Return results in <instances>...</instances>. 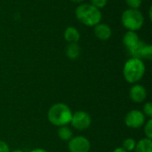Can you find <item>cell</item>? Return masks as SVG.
Instances as JSON below:
<instances>
[{
	"mask_svg": "<svg viewBox=\"0 0 152 152\" xmlns=\"http://www.w3.org/2000/svg\"><path fill=\"white\" fill-rule=\"evenodd\" d=\"M76 17L80 23L87 27H94L102 20V12L100 9L91 4H81L75 11Z\"/></svg>",
	"mask_w": 152,
	"mask_h": 152,
	"instance_id": "obj_1",
	"label": "cell"
},
{
	"mask_svg": "<svg viewBox=\"0 0 152 152\" xmlns=\"http://www.w3.org/2000/svg\"><path fill=\"white\" fill-rule=\"evenodd\" d=\"M70 108L61 102L53 104L48 110L47 118L49 122L55 126H63L70 123L72 118Z\"/></svg>",
	"mask_w": 152,
	"mask_h": 152,
	"instance_id": "obj_2",
	"label": "cell"
},
{
	"mask_svg": "<svg viewBox=\"0 0 152 152\" xmlns=\"http://www.w3.org/2000/svg\"><path fill=\"white\" fill-rule=\"evenodd\" d=\"M145 74V64L142 60L131 57L124 65L123 75L129 84L140 81Z\"/></svg>",
	"mask_w": 152,
	"mask_h": 152,
	"instance_id": "obj_3",
	"label": "cell"
},
{
	"mask_svg": "<svg viewBox=\"0 0 152 152\" xmlns=\"http://www.w3.org/2000/svg\"><path fill=\"white\" fill-rule=\"evenodd\" d=\"M123 26L129 31H137L141 29L144 23V17L139 9H130L124 11L121 15Z\"/></svg>",
	"mask_w": 152,
	"mask_h": 152,
	"instance_id": "obj_4",
	"label": "cell"
},
{
	"mask_svg": "<svg viewBox=\"0 0 152 152\" xmlns=\"http://www.w3.org/2000/svg\"><path fill=\"white\" fill-rule=\"evenodd\" d=\"M72 127L78 131H84L90 127L92 124V118L90 115L86 111H76L72 114L70 123Z\"/></svg>",
	"mask_w": 152,
	"mask_h": 152,
	"instance_id": "obj_5",
	"label": "cell"
},
{
	"mask_svg": "<svg viewBox=\"0 0 152 152\" xmlns=\"http://www.w3.org/2000/svg\"><path fill=\"white\" fill-rule=\"evenodd\" d=\"M145 115L142 111L138 110H133L129 111L125 118V124L127 127L132 129H137L142 127L145 124Z\"/></svg>",
	"mask_w": 152,
	"mask_h": 152,
	"instance_id": "obj_6",
	"label": "cell"
},
{
	"mask_svg": "<svg viewBox=\"0 0 152 152\" xmlns=\"http://www.w3.org/2000/svg\"><path fill=\"white\" fill-rule=\"evenodd\" d=\"M68 148L69 152H89L91 143L85 136H76L69 141Z\"/></svg>",
	"mask_w": 152,
	"mask_h": 152,
	"instance_id": "obj_7",
	"label": "cell"
},
{
	"mask_svg": "<svg viewBox=\"0 0 152 152\" xmlns=\"http://www.w3.org/2000/svg\"><path fill=\"white\" fill-rule=\"evenodd\" d=\"M128 52L133 58H138L141 60H151L152 58V46L141 40L136 45V46H134L131 50H128Z\"/></svg>",
	"mask_w": 152,
	"mask_h": 152,
	"instance_id": "obj_8",
	"label": "cell"
},
{
	"mask_svg": "<svg viewBox=\"0 0 152 152\" xmlns=\"http://www.w3.org/2000/svg\"><path fill=\"white\" fill-rule=\"evenodd\" d=\"M147 90L146 88L142 85H134L131 87L129 92V97L130 99L135 102V103H142L147 98Z\"/></svg>",
	"mask_w": 152,
	"mask_h": 152,
	"instance_id": "obj_9",
	"label": "cell"
},
{
	"mask_svg": "<svg viewBox=\"0 0 152 152\" xmlns=\"http://www.w3.org/2000/svg\"><path fill=\"white\" fill-rule=\"evenodd\" d=\"M94 36L101 41H106L110 38L112 35L111 28L106 23H98L94 28Z\"/></svg>",
	"mask_w": 152,
	"mask_h": 152,
	"instance_id": "obj_10",
	"label": "cell"
},
{
	"mask_svg": "<svg viewBox=\"0 0 152 152\" xmlns=\"http://www.w3.org/2000/svg\"><path fill=\"white\" fill-rule=\"evenodd\" d=\"M140 42V38L135 31H127L123 37V44L127 50L133 49Z\"/></svg>",
	"mask_w": 152,
	"mask_h": 152,
	"instance_id": "obj_11",
	"label": "cell"
},
{
	"mask_svg": "<svg viewBox=\"0 0 152 152\" xmlns=\"http://www.w3.org/2000/svg\"><path fill=\"white\" fill-rule=\"evenodd\" d=\"M64 39L69 43H77L80 39V33L75 27H68L63 34Z\"/></svg>",
	"mask_w": 152,
	"mask_h": 152,
	"instance_id": "obj_12",
	"label": "cell"
},
{
	"mask_svg": "<svg viewBox=\"0 0 152 152\" xmlns=\"http://www.w3.org/2000/svg\"><path fill=\"white\" fill-rule=\"evenodd\" d=\"M81 49L77 43H69L65 49L66 56L70 60H77L79 57Z\"/></svg>",
	"mask_w": 152,
	"mask_h": 152,
	"instance_id": "obj_13",
	"label": "cell"
},
{
	"mask_svg": "<svg viewBox=\"0 0 152 152\" xmlns=\"http://www.w3.org/2000/svg\"><path fill=\"white\" fill-rule=\"evenodd\" d=\"M134 152H152V141L148 138H143L136 142Z\"/></svg>",
	"mask_w": 152,
	"mask_h": 152,
	"instance_id": "obj_14",
	"label": "cell"
},
{
	"mask_svg": "<svg viewBox=\"0 0 152 152\" xmlns=\"http://www.w3.org/2000/svg\"><path fill=\"white\" fill-rule=\"evenodd\" d=\"M57 134H58L59 138L65 142H69L73 137V133H72L71 129L69 128L67 126H60Z\"/></svg>",
	"mask_w": 152,
	"mask_h": 152,
	"instance_id": "obj_15",
	"label": "cell"
},
{
	"mask_svg": "<svg viewBox=\"0 0 152 152\" xmlns=\"http://www.w3.org/2000/svg\"><path fill=\"white\" fill-rule=\"evenodd\" d=\"M135 146H136V141L133 138H127L124 141L121 148H123L126 151L130 152L134 151Z\"/></svg>",
	"mask_w": 152,
	"mask_h": 152,
	"instance_id": "obj_16",
	"label": "cell"
},
{
	"mask_svg": "<svg viewBox=\"0 0 152 152\" xmlns=\"http://www.w3.org/2000/svg\"><path fill=\"white\" fill-rule=\"evenodd\" d=\"M144 134L146 135V138L152 139V120L151 118L149 119V121L146 122L144 126Z\"/></svg>",
	"mask_w": 152,
	"mask_h": 152,
	"instance_id": "obj_17",
	"label": "cell"
},
{
	"mask_svg": "<svg viewBox=\"0 0 152 152\" xmlns=\"http://www.w3.org/2000/svg\"><path fill=\"white\" fill-rule=\"evenodd\" d=\"M126 3L130 9H139L142 6V0H126Z\"/></svg>",
	"mask_w": 152,
	"mask_h": 152,
	"instance_id": "obj_18",
	"label": "cell"
},
{
	"mask_svg": "<svg viewBox=\"0 0 152 152\" xmlns=\"http://www.w3.org/2000/svg\"><path fill=\"white\" fill-rule=\"evenodd\" d=\"M142 113H143L145 116H147L149 118H152V104L151 102H147V103H145V104H144V106H143V111H142Z\"/></svg>",
	"mask_w": 152,
	"mask_h": 152,
	"instance_id": "obj_19",
	"label": "cell"
},
{
	"mask_svg": "<svg viewBox=\"0 0 152 152\" xmlns=\"http://www.w3.org/2000/svg\"><path fill=\"white\" fill-rule=\"evenodd\" d=\"M90 1H91V4L98 9H102L105 7L108 3V0H90Z\"/></svg>",
	"mask_w": 152,
	"mask_h": 152,
	"instance_id": "obj_20",
	"label": "cell"
},
{
	"mask_svg": "<svg viewBox=\"0 0 152 152\" xmlns=\"http://www.w3.org/2000/svg\"><path fill=\"white\" fill-rule=\"evenodd\" d=\"M0 152H10L9 146L3 141H0Z\"/></svg>",
	"mask_w": 152,
	"mask_h": 152,
	"instance_id": "obj_21",
	"label": "cell"
},
{
	"mask_svg": "<svg viewBox=\"0 0 152 152\" xmlns=\"http://www.w3.org/2000/svg\"><path fill=\"white\" fill-rule=\"evenodd\" d=\"M29 152H47L45 150H44V149H34V150H32V151H30Z\"/></svg>",
	"mask_w": 152,
	"mask_h": 152,
	"instance_id": "obj_22",
	"label": "cell"
},
{
	"mask_svg": "<svg viewBox=\"0 0 152 152\" xmlns=\"http://www.w3.org/2000/svg\"><path fill=\"white\" fill-rule=\"evenodd\" d=\"M113 152H127V151H126L123 148H117V149H115V150L113 151Z\"/></svg>",
	"mask_w": 152,
	"mask_h": 152,
	"instance_id": "obj_23",
	"label": "cell"
},
{
	"mask_svg": "<svg viewBox=\"0 0 152 152\" xmlns=\"http://www.w3.org/2000/svg\"><path fill=\"white\" fill-rule=\"evenodd\" d=\"M69 1H71V2H73V3H82L83 1H85V0H69Z\"/></svg>",
	"mask_w": 152,
	"mask_h": 152,
	"instance_id": "obj_24",
	"label": "cell"
},
{
	"mask_svg": "<svg viewBox=\"0 0 152 152\" xmlns=\"http://www.w3.org/2000/svg\"><path fill=\"white\" fill-rule=\"evenodd\" d=\"M10 152H24L23 151H21V150H14V151H12Z\"/></svg>",
	"mask_w": 152,
	"mask_h": 152,
	"instance_id": "obj_25",
	"label": "cell"
},
{
	"mask_svg": "<svg viewBox=\"0 0 152 152\" xmlns=\"http://www.w3.org/2000/svg\"><path fill=\"white\" fill-rule=\"evenodd\" d=\"M149 14H150V19L151 20V7L150 8V12H149Z\"/></svg>",
	"mask_w": 152,
	"mask_h": 152,
	"instance_id": "obj_26",
	"label": "cell"
}]
</instances>
